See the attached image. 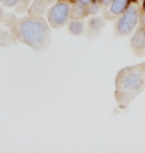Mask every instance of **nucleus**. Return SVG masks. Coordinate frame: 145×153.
<instances>
[{
  "label": "nucleus",
  "instance_id": "nucleus-1",
  "mask_svg": "<svg viewBox=\"0 0 145 153\" xmlns=\"http://www.w3.org/2000/svg\"><path fill=\"white\" fill-rule=\"evenodd\" d=\"M144 82V67L135 66L123 69L116 79V97L120 105H126L137 94H139Z\"/></svg>",
  "mask_w": 145,
  "mask_h": 153
},
{
  "label": "nucleus",
  "instance_id": "nucleus-2",
  "mask_svg": "<svg viewBox=\"0 0 145 153\" xmlns=\"http://www.w3.org/2000/svg\"><path fill=\"white\" fill-rule=\"evenodd\" d=\"M20 40L35 50H42L50 43V29L43 19H24L18 24Z\"/></svg>",
  "mask_w": 145,
  "mask_h": 153
},
{
  "label": "nucleus",
  "instance_id": "nucleus-3",
  "mask_svg": "<svg viewBox=\"0 0 145 153\" xmlns=\"http://www.w3.org/2000/svg\"><path fill=\"white\" fill-rule=\"evenodd\" d=\"M138 20V12L135 6H131L127 9L125 14L120 18L118 24H117V29L120 34L128 35L134 29L135 25Z\"/></svg>",
  "mask_w": 145,
  "mask_h": 153
},
{
  "label": "nucleus",
  "instance_id": "nucleus-4",
  "mask_svg": "<svg viewBox=\"0 0 145 153\" xmlns=\"http://www.w3.org/2000/svg\"><path fill=\"white\" fill-rule=\"evenodd\" d=\"M70 6L67 3H59L49 12V21L54 27L62 26L66 23L69 15Z\"/></svg>",
  "mask_w": 145,
  "mask_h": 153
},
{
  "label": "nucleus",
  "instance_id": "nucleus-5",
  "mask_svg": "<svg viewBox=\"0 0 145 153\" xmlns=\"http://www.w3.org/2000/svg\"><path fill=\"white\" fill-rule=\"evenodd\" d=\"M131 45L135 50H141L145 46V28L138 29L131 39Z\"/></svg>",
  "mask_w": 145,
  "mask_h": 153
},
{
  "label": "nucleus",
  "instance_id": "nucleus-6",
  "mask_svg": "<svg viewBox=\"0 0 145 153\" xmlns=\"http://www.w3.org/2000/svg\"><path fill=\"white\" fill-rule=\"evenodd\" d=\"M45 8H46V3L44 2V0H36L33 3V5L31 6V9L29 11L30 15H32V16L41 15L45 11Z\"/></svg>",
  "mask_w": 145,
  "mask_h": 153
},
{
  "label": "nucleus",
  "instance_id": "nucleus-7",
  "mask_svg": "<svg viewBox=\"0 0 145 153\" xmlns=\"http://www.w3.org/2000/svg\"><path fill=\"white\" fill-rule=\"evenodd\" d=\"M128 0H115L112 6V12L115 14H119L124 10L127 5Z\"/></svg>",
  "mask_w": 145,
  "mask_h": 153
},
{
  "label": "nucleus",
  "instance_id": "nucleus-8",
  "mask_svg": "<svg viewBox=\"0 0 145 153\" xmlns=\"http://www.w3.org/2000/svg\"><path fill=\"white\" fill-rule=\"evenodd\" d=\"M89 27L94 31H98L103 27V21L100 18H92L89 21Z\"/></svg>",
  "mask_w": 145,
  "mask_h": 153
},
{
  "label": "nucleus",
  "instance_id": "nucleus-9",
  "mask_svg": "<svg viewBox=\"0 0 145 153\" xmlns=\"http://www.w3.org/2000/svg\"><path fill=\"white\" fill-rule=\"evenodd\" d=\"M12 37L7 32L0 30V46H7L11 43Z\"/></svg>",
  "mask_w": 145,
  "mask_h": 153
},
{
  "label": "nucleus",
  "instance_id": "nucleus-10",
  "mask_svg": "<svg viewBox=\"0 0 145 153\" xmlns=\"http://www.w3.org/2000/svg\"><path fill=\"white\" fill-rule=\"evenodd\" d=\"M70 31L75 35L81 34L83 31V24L80 22H72L70 24Z\"/></svg>",
  "mask_w": 145,
  "mask_h": 153
},
{
  "label": "nucleus",
  "instance_id": "nucleus-11",
  "mask_svg": "<svg viewBox=\"0 0 145 153\" xmlns=\"http://www.w3.org/2000/svg\"><path fill=\"white\" fill-rule=\"evenodd\" d=\"M85 8L83 7L81 4H76L74 6V10L72 12V17L73 18H81L84 15Z\"/></svg>",
  "mask_w": 145,
  "mask_h": 153
},
{
  "label": "nucleus",
  "instance_id": "nucleus-12",
  "mask_svg": "<svg viewBox=\"0 0 145 153\" xmlns=\"http://www.w3.org/2000/svg\"><path fill=\"white\" fill-rule=\"evenodd\" d=\"M18 0H4V4L6 6H13Z\"/></svg>",
  "mask_w": 145,
  "mask_h": 153
},
{
  "label": "nucleus",
  "instance_id": "nucleus-13",
  "mask_svg": "<svg viewBox=\"0 0 145 153\" xmlns=\"http://www.w3.org/2000/svg\"><path fill=\"white\" fill-rule=\"evenodd\" d=\"M100 1H101V3H103V5L107 6V5H109L110 3H112V0H100Z\"/></svg>",
  "mask_w": 145,
  "mask_h": 153
},
{
  "label": "nucleus",
  "instance_id": "nucleus-14",
  "mask_svg": "<svg viewBox=\"0 0 145 153\" xmlns=\"http://www.w3.org/2000/svg\"><path fill=\"white\" fill-rule=\"evenodd\" d=\"M80 2H81L82 4H88V2H91V0H80Z\"/></svg>",
  "mask_w": 145,
  "mask_h": 153
},
{
  "label": "nucleus",
  "instance_id": "nucleus-15",
  "mask_svg": "<svg viewBox=\"0 0 145 153\" xmlns=\"http://www.w3.org/2000/svg\"><path fill=\"white\" fill-rule=\"evenodd\" d=\"M2 19H3V11H2V9L0 8V22H1Z\"/></svg>",
  "mask_w": 145,
  "mask_h": 153
},
{
  "label": "nucleus",
  "instance_id": "nucleus-16",
  "mask_svg": "<svg viewBox=\"0 0 145 153\" xmlns=\"http://www.w3.org/2000/svg\"><path fill=\"white\" fill-rule=\"evenodd\" d=\"M143 6H144V9H145V0H144V4H143Z\"/></svg>",
  "mask_w": 145,
  "mask_h": 153
}]
</instances>
